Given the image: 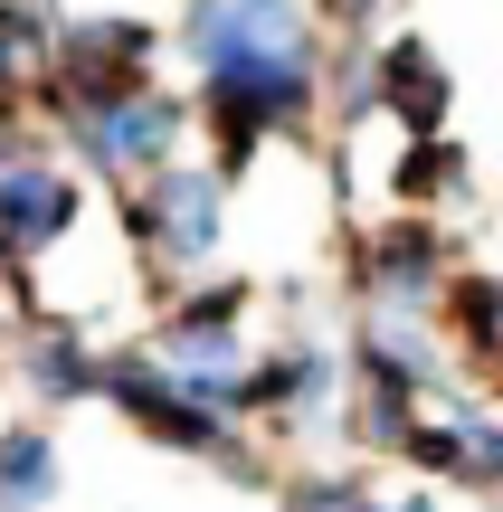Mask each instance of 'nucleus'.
Segmentation results:
<instances>
[{"label":"nucleus","mask_w":503,"mask_h":512,"mask_svg":"<svg viewBox=\"0 0 503 512\" xmlns=\"http://www.w3.org/2000/svg\"><path fill=\"white\" fill-rule=\"evenodd\" d=\"M133 228H143V247L162 256V266H200V256L219 247V181H209V171H181V162H152Z\"/></svg>","instance_id":"7ed1b4c3"},{"label":"nucleus","mask_w":503,"mask_h":512,"mask_svg":"<svg viewBox=\"0 0 503 512\" xmlns=\"http://www.w3.org/2000/svg\"><path fill=\"white\" fill-rule=\"evenodd\" d=\"M38 48H48L38 10H29V0H0V105H10V86L38 67Z\"/></svg>","instance_id":"9d476101"},{"label":"nucleus","mask_w":503,"mask_h":512,"mask_svg":"<svg viewBox=\"0 0 503 512\" xmlns=\"http://www.w3.org/2000/svg\"><path fill=\"white\" fill-rule=\"evenodd\" d=\"M181 38L200 67H219V57H314V29H304L295 0H190Z\"/></svg>","instance_id":"f03ea898"},{"label":"nucleus","mask_w":503,"mask_h":512,"mask_svg":"<svg viewBox=\"0 0 503 512\" xmlns=\"http://www.w3.org/2000/svg\"><path fill=\"white\" fill-rule=\"evenodd\" d=\"M67 124H76V143H86V162H95V171L133 181V171L171 162L181 105H171L162 86H114V95H67Z\"/></svg>","instance_id":"f257e3e1"},{"label":"nucleus","mask_w":503,"mask_h":512,"mask_svg":"<svg viewBox=\"0 0 503 512\" xmlns=\"http://www.w3.org/2000/svg\"><path fill=\"white\" fill-rule=\"evenodd\" d=\"M361 275H371V294L380 304H428V285H437V238L428 228H390V238H371V256H361Z\"/></svg>","instance_id":"0eeeda50"},{"label":"nucleus","mask_w":503,"mask_h":512,"mask_svg":"<svg viewBox=\"0 0 503 512\" xmlns=\"http://www.w3.org/2000/svg\"><path fill=\"white\" fill-rule=\"evenodd\" d=\"M285 512H380L361 484H342V475H323V484H295V503Z\"/></svg>","instance_id":"ddd939ff"},{"label":"nucleus","mask_w":503,"mask_h":512,"mask_svg":"<svg viewBox=\"0 0 503 512\" xmlns=\"http://www.w3.org/2000/svg\"><path fill=\"white\" fill-rule=\"evenodd\" d=\"M143 57H152V29H143V19L86 10V19L67 29V67H76V95H114V86H143Z\"/></svg>","instance_id":"39448f33"},{"label":"nucleus","mask_w":503,"mask_h":512,"mask_svg":"<svg viewBox=\"0 0 503 512\" xmlns=\"http://www.w3.org/2000/svg\"><path fill=\"white\" fill-rule=\"evenodd\" d=\"M48 494H57L48 437H38V427H10V437H0V512H38Z\"/></svg>","instance_id":"1a4fd4ad"},{"label":"nucleus","mask_w":503,"mask_h":512,"mask_svg":"<svg viewBox=\"0 0 503 512\" xmlns=\"http://www.w3.org/2000/svg\"><path fill=\"white\" fill-rule=\"evenodd\" d=\"M19 361H29V380L48 389V399H95V389H105V361H95V351H86V332H76V323H57V313L29 332V351H19Z\"/></svg>","instance_id":"423d86ee"},{"label":"nucleus","mask_w":503,"mask_h":512,"mask_svg":"<svg viewBox=\"0 0 503 512\" xmlns=\"http://www.w3.org/2000/svg\"><path fill=\"white\" fill-rule=\"evenodd\" d=\"M380 95L399 105V124H409V133H428L437 114H447V67H437L418 38H399V48L380 57Z\"/></svg>","instance_id":"6e6552de"},{"label":"nucleus","mask_w":503,"mask_h":512,"mask_svg":"<svg viewBox=\"0 0 503 512\" xmlns=\"http://www.w3.org/2000/svg\"><path fill=\"white\" fill-rule=\"evenodd\" d=\"M494 503H503V475H494Z\"/></svg>","instance_id":"4468645a"},{"label":"nucleus","mask_w":503,"mask_h":512,"mask_svg":"<svg viewBox=\"0 0 503 512\" xmlns=\"http://www.w3.org/2000/svg\"><path fill=\"white\" fill-rule=\"evenodd\" d=\"M456 313H466V332H475L485 351H503V275H485V285H466V294H456Z\"/></svg>","instance_id":"9b49d317"},{"label":"nucleus","mask_w":503,"mask_h":512,"mask_svg":"<svg viewBox=\"0 0 503 512\" xmlns=\"http://www.w3.org/2000/svg\"><path fill=\"white\" fill-rule=\"evenodd\" d=\"M76 228V181L48 171L38 152H0V247L10 256H48Z\"/></svg>","instance_id":"20e7f679"},{"label":"nucleus","mask_w":503,"mask_h":512,"mask_svg":"<svg viewBox=\"0 0 503 512\" xmlns=\"http://www.w3.org/2000/svg\"><path fill=\"white\" fill-rule=\"evenodd\" d=\"M399 190H409V200H418V190H456V152L447 143H418L409 162H399Z\"/></svg>","instance_id":"f8f14e48"}]
</instances>
